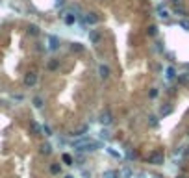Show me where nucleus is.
<instances>
[{
    "mask_svg": "<svg viewBox=\"0 0 189 178\" xmlns=\"http://www.w3.org/2000/svg\"><path fill=\"white\" fill-rule=\"evenodd\" d=\"M72 147H74V150H78V152H95L97 149H100V143H97V141H91V139H78V141H74L72 143Z\"/></svg>",
    "mask_w": 189,
    "mask_h": 178,
    "instance_id": "nucleus-1",
    "label": "nucleus"
},
{
    "mask_svg": "<svg viewBox=\"0 0 189 178\" xmlns=\"http://www.w3.org/2000/svg\"><path fill=\"white\" fill-rule=\"evenodd\" d=\"M163 162H165V154L161 150H154L148 156V163H152V165H163Z\"/></svg>",
    "mask_w": 189,
    "mask_h": 178,
    "instance_id": "nucleus-2",
    "label": "nucleus"
},
{
    "mask_svg": "<svg viewBox=\"0 0 189 178\" xmlns=\"http://www.w3.org/2000/svg\"><path fill=\"white\" fill-rule=\"evenodd\" d=\"M87 37H89V41H91V43H95V45H97V43L100 41V32L93 28V30H89V32H87Z\"/></svg>",
    "mask_w": 189,
    "mask_h": 178,
    "instance_id": "nucleus-3",
    "label": "nucleus"
},
{
    "mask_svg": "<svg viewBox=\"0 0 189 178\" xmlns=\"http://www.w3.org/2000/svg\"><path fill=\"white\" fill-rule=\"evenodd\" d=\"M97 20H98V17H97V13H85L84 15V22L85 24H97Z\"/></svg>",
    "mask_w": 189,
    "mask_h": 178,
    "instance_id": "nucleus-4",
    "label": "nucleus"
},
{
    "mask_svg": "<svg viewBox=\"0 0 189 178\" xmlns=\"http://www.w3.org/2000/svg\"><path fill=\"white\" fill-rule=\"evenodd\" d=\"M100 123H102L104 126L111 124V123H113V117H111V113H110V111H104V113H100Z\"/></svg>",
    "mask_w": 189,
    "mask_h": 178,
    "instance_id": "nucleus-5",
    "label": "nucleus"
},
{
    "mask_svg": "<svg viewBox=\"0 0 189 178\" xmlns=\"http://www.w3.org/2000/svg\"><path fill=\"white\" fill-rule=\"evenodd\" d=\"M24 84H26V85H35V84H37V74H35V72H28L26 78H24Z\"/></svg>",
    "mask_w": 189,
    "mask_h": 178,
    "instance_id": "nucleus-6",
    "label": "nucleus"
},
{
    "mask_svg": "<svg viewBox=\"0 0 189 178\" xmlns=\"http://www.w3.org/2000/svg\"><path fill=\"white\" fill-rule=\"evenodd\" d=\"M58 46H59V39L56 35H48V48L50 50H56Z\"/></svg>",
    "mask_w": 189,
    "mask_h": 178,
    "instance_id": "nucleus-7",
    "label": "nucleus"
},
{
    "mask_svg": "<svg viewBox=\"0 0 189 178\" xmlns=\"http://www.w3.org/2000/svg\"><path fill=\"white\" fill-rule=\"evenodd\" d=\"M119 173V178H132L134 176V171L130 169V167H122L121 171H117Z\"/></svg>",
    "mask_w": 189,
    "mask_h": 178,
    "instance_id": "nucleus-8",
    "label": "nucleus"
},
{
    "mask_svg": "<svg viewBox=\"0 0 189 178\" xmlns=\"http://www.w3.org/2000/svg\"><path fill=\"white\" fill-rule=\"evenodd\" d=\"M98 74H100V78H108L110 76V67L108 65H100L98 67Z\"/></svg>",
    "mask_w": 189,
    "mask_h": 178,
    "instance_id": "nucleus-9",
    "label": "nucleus"
},
{
    "mask_svg": "<svg viewBox=\"0 0 189 178\" xmlns=\"http://www.w3.org/2000/svg\"><path fill=\"white\" fill-rule=\"evenodd\" d=\"M165 76H167V80H174L178 74H176L174 67H167V69H165Z\"/></svg>",
    "mask_w": 189,
    "mask_h": 178,
    "instance_id": "nucleus-10",
    "label": "nucleus"
},
{
    "mask_svg": "<svg viewBox=\"0 0 189 178\" xmlns=\"http://www.w3.org/2000/svg\"><path fill=\"white\" fill-rule=\"evenodd\" d=\"M158 17H160V19H167V17H169V11H167L163 6H158Z\"/></svg>",
    "mask_w": 189,
    "mask_h": 178,
    "instance_id": "nucleus-11",
    "label": "nucleus"
},
{
    "mask_svg": "<svg viewBox=\"0 0 189 178\" xmlns=\"http://www.w3.org/2000/svg\"><path fill=\"white\" fill-rule=\"evenodd\" d=\"M76 19H78V17H76V15H72V13H67V15H65V22H67L69 26H71V24H74V22H76Z\"/></svg>",
    "mask_w": 189,
    "mask_h": 178,
    "instance_id": "nucleus-12",
    "label": "nucleus"
},
{
    "mask_svg": "<svg viewBox=\"0 0 189 178\" xmlns=\"http://www.w3.org/2000/svg\"><path fill=\"white\" fill-rule=\"evenodd\" d=\"M102 178H119V173L113 171V169H110V171H106V173L102 175Z\"/></svg>",
    "mask_w": 189,
    "mask_h": 178,
    "instance_id": "nucleus-13",
    "label": "nucleus"
},
{
    "mask_svg": "<svg viewBox=\"0 0 189 178\" xmlns=\"http://www.w3.org/2000/svg\"><path fill=\"white\" fill-rule=\"evenodd\" d=\"M28 33H30V35H39V28H37L35 24H30V26H28Z\"/></svg>",
    "mask_w": 189,
    "mask_h": 178,
    "instance_id": "nucleus-14",
    "label": "nucleus"
},
{
    "mask_svg": "<svg viewBox=\"0 0 189 178\" xmlns=\"http://www.w3.org/2000/svg\"><path fill=\"white\" fill-rule=\"evenodd\" d=\"M87 130H89V126H87V124H84L82 128H78V130H76V134H74V136L82 137V136H85V132H87Z\"/></svg>",
    "mask_w": 189,
    "mask_h": 178,
    "instance_id": "nucleus-15",
    "label": "nucleus"
},
{
    "mask_svg": "<svg viewBox=\"0 0 189 178\" xmlns=\"http://www.w3.org/2000/svg\"><path fill=\"white\" fill-rule=\"evenodd\" d=\"M50 173H52V175H59V173H61L59 163H52V165H50Z\"/></svg>",
    "mask_w": 189,
    "mask_h": 178,
    "instance_id": "nucleus-16",
    "label": "nucleus"
},
{
    "mask_svg": "<svg viewBox=\"0 0 189 178\" xmlns=\"http://www.w3.org/2000/svg\"><path fill=\"white\" fill-rule=\"evenodd\" d=\"M50 152H52V147H50L48 143H45V145L41 147V154H46V156H48Z\"/></svg>",
    "mask_w": 189,
    "mask_h": 178,
    "instance_id": "nucleus-17",
    "label": "nucleus"
},
{
    "mask_svg": "<svg viewBox=\"0 0 189 178\" xmlns=\"http://www.w3.org/2000/svg\"><path fill=\"white\" fill-rule=\"evenodd\" d=\"M178 80H180V84H189V72L180 74V76H178Z\"/></svg>",
    "mask_w": 189,
    "mask_h": 178,
    "instance_id": "nucleus-18",
    "label": "nucleus"
},
{
    "mask_svg": "<svg viewBox=\"0 0 189 178\" xmlns=\"http://www.w3.org/2000/svg\"><path fill=\"white\" fill-rule=\"evenodd\" d=\"M100 137H102V139H110V137H111L110 130H104V128H102V132H100Z\"/></svg>",
    "mask_w": 189,
    "mask_h": 178,
    "instance_id": "nucleus-19",
    "label": "nucleus"
},
{
    "mask_svg": "<svg viewBox=\"0 0 189 178\" xmlns=\"http://www.w3.org/2000/svg\"><path fill=\"white\" fill-rule=\"evenodd\" d=\"M63 162H65L67 165H72V163H74V160H72L69 154H63Z\"/></svg>",
    "mask_w": 189,
    "mask_h": 178,
    "instance_id": "nucleus-20",
    "label": "nucleus"
},
{
    "mask_svg": "<svg viewBox=\"0 0 189 178\" xmlns=\"http://www.w3.org/2000/svg\"><path fill=\"white\" fill-rule=\"evenodd\" d=\"M147 33H148V35H156V33H158V28H156V26H148Z\"/></svg>",
    "mask_w": 189,
    "mask_h": 178,
    "instance_id": "nucleus-21",
    "label": "nucleus"
},
{
    "mask_svg": "<svg viewBox=\"0 0 189 178\" xmlns=\"http://www.w3.org/2000/svg\"><path fill=\"white\" fill-rule=\"evenodd\" d=\"M71 48H72V50H76V52H82V50H84V46H82L80 43H72V46H71Z\"/></svg>",
    "mask_w": 189,
    "mask_h": 178,
    "instance_id": "nucleus-22",
    "label": "nucleus"
},
{
    "mask_svg": "<svg viewBox=\"0 0 189 178\" xmlns=\"http://www.w3.org/2000/svg\"><path fill=\"white\" fill-rule=\"evenodd\" d=\"M173 111V108L171 106H165V108H161V115H169Z\"/></svg>",
    "mask_w": 189,
    "mask_h": 178,
    "instance_id": "nucleus-23",
    "label": "nucleus"
},
{
    "mask_svg": "<svg viewBox=\"0 0 189 178\" xmlns=\"http://www.w3.org/2000/svg\"><path fill=\"white\" fill-rule=\"evenodd\" d=\"M148 123H150V126H156V124H158V117L150 115V117H148Z\"/></svg>",
    "mask_w": 189,
    "mask_h": 178,
    "instance_id": "nucleus-24",
    "label": "nucleus"
},
{
    "mask_svg": "<svg viewBox=\"0 0 189 178\" xmlns=\"http://www.w3.org/2000/svg\"><path fill=\"white\" fill-rule=\"evenodd\" d=\"M106 150H108V152H110V154H111V156H113V158H117V160H119V158H121V154H119V152H117V150H113V149H106Z\"/></svg>",
    "mask_w": 189,
    "mask_h": 178,
    "instance_id": "nucleus-25",
    "label": "nucleus"
},
{
    "mask_svg": "<svg viewBox=\"0 0 189 178\" xmlns=\"http://www.w3.org/2000/svg\"><path fill=\"white\" fill-rule=\"evenodd\" d=\"M180 26H182L184 30H187V32H189V20H186V19H182V20H180Z\"/></svg>",
    "mask_w": 189,
    "mask_h": 178,
    "instance_id": "nucleus-26",
    "label": "nucleus"
},
{
    "mask_svg": "<svg viewBox=\"0 0 189 178\" xmlns=\"http://www.w3.org/2000/svg\"><path fill=\"white\" fill-rule=\"evenodd\" d=\"M33 104H35L37 108H41V106H43V100H41L39 97H35V98H33Z\"/></svg>",
    "mask_w": 189,
    "mask_h": 178,
    "instance_id": "nucleus-27",
    "label": "nucleus"
},
{
    "mask_svg": "<svg viewBox=\"0 0 189 178\" xmlns=\"http://www.w3.org/2000/svg\"><path fill=\"white\" fill-rule=\"evenodd\" d=\"M41 132H43L45 136H52V132H50V128H48V126H43V128H41Z\"/></svg>",
    "mask_w": 189,
    "mask_h": 178,
    "instance_id": "nucleus-28",
    "label": "nucleus"
},
{
    "mask_svg": "<svg viewBox=\"0 0 189 178\" xmlns=\"http://www.w3.org/2000/svg\"><path fill=\"white\" fill-rule=\"evenodd\" d=\"M174 13H178V15H186V11H184L182 7H178V6L174 7Z\"/></svg>",
    "mask_w": 189,
    "mask_h": 178,
    "instance_id": "nucleus-29",
    "label": "nucleus"
},
{
    "mask_svg": "<svg viewBox=\"0 0 189 178\" xmlns=\"http://www.w3.org/2000/svg\"><path fill=\"white\" fill-rule=\"evenodd\" d=\"M158 97V89H150V98H156Z\"/></svg>",
    "mask_w": 189,
    "mask_h": 178,
    "instance_id": "nucleus-30",
    "label": "nucleus"
},
{
    "mask_svg": "<svg viewBox=\"0 0 189 178\" xmlns=\"http://www.w3.org/2000/svg\"><path fill=\"white\" fill-rule=\"evenodd\" d=\"M48 67H50V69H56V67H58V63H56V61H50V65H48Z\"/></svg>",
    "mask_w": 189,
    "mask_h": 178,
    "instance_id": "nucleus-31",
    "label": "nucleus"
},
{
    "mask_svg": "<svg viewBox=\"0 0 189 178\" xmlns=\"http://www.w3.org/2000/svg\"><path fill=\"white\" fill-rule=\"evenodd\" d=\"M63 2H65V0H58V2H56V6H63Z\"/></svg>",
    "mask_w": 189,
    "mask_h": 178,
    "instance_id": "nucleus-32",
    "label": "nucleus"
},
{
    "mask_svg": "<svg viewBox=\"0 0 189 178\" xmlns=\"http://www.w3.org/2000/svg\"><path fill=\"white\" fill-rule=\"evenodd\" d=\"M176 178H189V176H187V175H178Z\"/></svg>",
    "mask_w": 189,
    "mask_h": 178,
    "instance_id": "nucleus-33",
    "label": "nucleus"
},
{
    "mask_svg": "<svg viewBox=\"0 0 189 178\" xmlns=\"http://www.w3.org/2000/svg\"><path fill=\"white\" fill-rule=\"evenodd\" d=\"M171 2H174V4H178V2H180V0H171Z\"/></svg>",
    "mask_w": 189,
    "mask_h": 178,
    "instance_id": "nucleus-34",
    "label": "nucleus"
},
{
    "mask_svg": "<svg viewBox=\"0 0 189 178\" xmlns=\"http://www.w3.org/2000/svg\"><path fill=\"white\" fill-rule=\"evenodd\" d=\"M186 154H187V156H189V147H187V150H186Z\"/></svg>",
    "mask_w": 189,
    "mask_h": 178,
    "instance_id": "nucleus-35",
    "label": "nucleus"
},
{
    "mask_svg": "<svg viewBox=\"0 0 189 178\" xmlns=\"http://www.w3.org/2000/svg\"><path fill=\"white\" fill-rule=\"evenodd\" d=\"M65 178H74V176H71V175H69V176H65Z\"/></svg>",
    "mask_w": 189,
    "mask_h": 178,
    "instance_id": "nucleus-36",
    "label": "nucleus"
},
{
    "mask_svg": "<svg viewBox=\"0 0 189 178\" xmlns=\"http://www.w3.org/2000/svg\"><path fill=\"white\" fill-rule=\"evenodd\" d=\"M152 178H161V176H152Z\"/></svg>",
    "mask_w": 189,
    "mask_h": 178,
    "instance_id": "nucleus-37",
    "label": "nucleus"
}]
</instances>
